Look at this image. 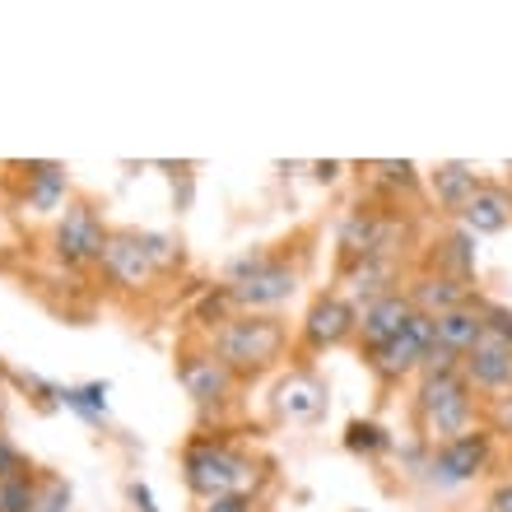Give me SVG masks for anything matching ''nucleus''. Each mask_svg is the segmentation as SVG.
I'll use <instances>...</instances> for the list:
<instances>
[{
    "instance_id": "obj_32",
    "label": "nucleus",
    "mask_w": 512,
    "mask_h": 512,
    "mask_svg": "<svg viewBox=\"0 0 512 512\" xmlns=\"http://www.w3.org/2000/svg\"><path fill=\"white\" fill-rule=\"evenodd\" d=\"M131 499L140 503V512H159V508H154V499H149V489H145V485H135V489H131Z\"/></svg>"
},
{
    "instance_id": "obj_20",
    "label": "nucleus",
    "mask_w": 512,
    "mask_h": 512,
    "mask_svg": "<svg viewBox=\"0 0 512 512\" xmlns=\"http://www.w3.org/2000/svg\"><path fill=\"white\" fill-rule=\"evenodd\" d=\"M350 284H354V294H359V298L378 303V298L396 294V289H391V284H396V261H387V256H368V261H354Z\"/></svg>"
},
{
    "instance_id": "obj_5",
    "label": "nucleus",
    "mask_w": 512,
    "mask_h": 512,
    "mask_svg": "<svg viewBox=\"0 0 512 512\" xmlns=\"http://www.w3.org/2000/svg\"><path fill=\"white\" fill-rule=\"evenodd\" d=\"M108 238L112 233L98 224L94 205H70L66 219H61V229H56V252L66 256L70 266H84V261H103L108 252Z\"/></svg>"
},
{
    "instance_id": "obj_14",
    "label": "nucleus",
    "mask_w": 512,
    "mask_h": 512,
    "mask_svg": "<svg viewBox=\"0 0 512 512\" xmlns=\"http://www.w3.org/2000/svg\"><path fill=\"white\" fill-rule=\"evenodd\" d=\"M457 215H461V224H466V233H503L512 219V196H508V187L480 182V191L461 205Z\"/></svg>"
},
{
    "instance_id": "obj_30",
    "label": "nucleus",
    "mask_w": 512,
    "mask_h": 512,
    "mask_svg": "<svg viewBox=\"0 0 512 512\" xmlns=\"http://www.w3.org/2000/svg\"><path fill=\"white\" fill-rule=\"evenodd\" d=\"M205 512H252V499L247 494H224V499H210Z\"/></svg>"
},
{
    "instance_id": "obj_31",
    "label": "nucleus",
    "mask_w": 512,
    "mask_h": 512,
    "mask_svg": "<svg viewBox=\"0 0 512 512\" xmlns=\"http://www.w3.org/2000/svg\"><path fill=\"white\" fill-rule=\"evenodd\" d=\"M489 512H512V485H499L489 494Z\"/></svg>"
},
{
    "instance_id": "obj_8",
    "label": "nucleus",
    "mask_w": 512,
    "mask_h": 512,
    "mask_svg": "<svg viewBox=\"0 0 512 512\" xmlns=\"http://www.w3.org/2000/svg\"><path fill=\"white\" fill-rule=\"evenodd\" d=\"M359 326V312L336 294H322L303 317V336H308L312 350H331L340 340H350V331Z\"/></svg>"
},
{
    "instance_id": "obj_28",
    "label": "nucleus",
    "mask_w": 512,
    "mask_h": 512,
    "mask_svg": "<svg viewBox=\"0 0 512 512\" xmlns=\"http://www.w3.org/2000/svg\"><path fill=\"white\" fill-rule=\"evenodd\" d=\"M66 508H70V489L61 485V480H52V485H47V494L38 499V512H66Z\"/></svg>"
},
{
    "instance_id": "obj_26",
    "label": "nucleus",
    "mask_w": 512,
    "mask_h": 512,
    "mask_svg": "<svg viewBox=\"0 0 512 512\" xmlns=\"http://www.w3.org/2000/svg\"><path fill=\"white\" fill-rule=\"evenodd\" d=\"M489 429H494V433H512V391L489 401Z\"/></svg>"
},
{
    "instance_id": "obj_22",
    "label": "nucleus",
    "mask_w": 512,
    "mask_h": 512,
    "mask_svg": "<svg viewBox=\"0 0 512 512\" xmlns=\"http://www.w3.org/2000/svg\"><path fill=\"white\" fill-rule=\"evenodd\" d=\"M345 447H350V452H382V447H387V433H382L378 424L354 419L350 429H345Z\"/></svg>"
},
{
    "instance_id": "obj_6",
    "label": "nucleus",
    "mask_w": 512,
    "mask_h": 512,
    "mask_svg": "<svg viewBox=\"0 0 512 512\" xmlns=\"http://www.w3.org/2000/svg\"><path fill=\"white\" fill-rule=\"evenodd\" d=\"M461 378L471 382V387H480V391H499V396H508L512 391V345L499 340L485 326V340L461 359Z\"/></svg>"
},
{
    "instance_id": "obj_29",
    "label": "nucleus",
    "mask_w": 512,
    "mask_h": 512,
    "mask_svg": "<svg viewBox=\"0 0 512 512\" xmlns=\"http://www.w3.org/2000/svg\"><path fill=\"white\" fill-rule=\"evenodd\" d=\"M140 243H145V252H149V261H154V266H168V261H173V243H168V238H159V233H140Z\"/></svg>"
},
{
    "instance_id": "obj_15",
    "label": "nucleus",
    "mask_w": 512,
    "mask_h": 512,
    "mask_svg": "<svg viewBox=\"0 0 512 512\" xmlns=\"http://www.w3.org/2000/svg\"><path fill=\"white\" fill-rule=\"evenodd\" d=\"M433 331H438V345H447L452 354H466L485 340V312H480V303H471V308H457V312H443V317H433Z\"/></svg>"
},
{
    "instance_id": "obj_18",
    "label": "nucleus",
    "mask_w": 512,
    "mask_h": 512,
    "mask_svg": "<svg viewBox=\"0 0 512 512\" xmlns=\"http://www.w3.org/2000/svg\"><path fill=\"white\" fill-rule=\"evenodd\" d=\"M433 191H438V201H443L447 210H461V205L480 191V177H475L471 163H438V168H433Z\"/></svg>"
},
{
    "instance_id": "obj_10",
    "label": "nucleus",
    "mask_w": 512,
    "mask_h": 512,
    "mask_svg": "<svg viewBox=\"0 0 512 512\" xmlns=\"http://www.w3.org/2000/svg\"><path fill=\"white\" fill-rule=\"evenodd\" d=\"M489 461V433L471 429L452 438V443H438V457H433V471L443 475L447 485H461V480H475V475L485 471Z\"/></svg>"
},
{
    "instance_id": "obj_7",
    "label": "nucleus",
    "mask_w": 512,
    "mask_h": 512,
    "mask_svg": "<svg viewBox=\"0 0 512 512\" xmlns=\"http://www.w3.org/2000/svg\"><path fill=\"white\" fill-rule=\"evenodd\" d=\"M298 289V275H294V266H284V261H275L270 256L261 270H252L247 280H238V284H229V294H233V303L238 308H247V312H256V308H275V303H284V298Z\"/></svg>"
},
{
    "instance_id": "obj_13",
    "label": "nucleus",
    "mask_w": 512,
    "mask_h": 512,
    "mask_svg": "<svg viewBox=\"0 0 512 512\" xmlns=\"http://www.w3.org/2000/svg\"><path fill=\"white\" fill-rule=\"evenodd\" d=\"M103 270H108L117 284H126V289H140V284L154 275V261H149L140 233H112L108 252H103Z\"/></svg>"
},
{
    "instance_id": "obj_1",
    "label": "nucleus",
    "mask_w": 512,
    "mask_h": 512,
    "mask_svg": "<svg viewBox=\"0 0 512 512\" xmlns=\"http://www.w3.org/2000/svg\"><path fill=\"white\" fill-rule=\"evenodd\" d=\"M284 340H289V331H284L280 317H266V312H238V317H229V326H219L215 331V354L229 368L252 373V368H266V364L280 359Z\"/></svg>"
},
{
    "instance_id": "obj_3",
    "label": "nucleus",
    "mask_w": 512,
    "mask_h": 512,
    "mask_svg": "<svg viewBox=\"0 0 512 512\" xmlns=\"http://www.w3.org/2000/svg\"><path fill=\"white\" fill-rule=\"evenodd\" d=\"M182 471H187V489L191 494H201L205 503L210 499H224V494H247V466L233 447L215 443V438H201V443H191L182 452Z\"/></svg>"
},
{
    "instance_id": "obj_24",
    "label": "nucleus",
    "mask_w": 512,
    "mask_h": 512,
    "mask_svg": "<svg viewBox=\"0 0 512 512\" xmlns=\"http://www.w3.org/2000/svg\"><path fill=\"white\" fill-rule=\"evenodd\" d=\"M373 173H382L387 182H396V187H415V163H391V159H378L373 163Z\"/></svg>"
},
{
    "instance_id": "obj_11",
    "label": "nucleus",
    "mask_w": 512,
    "mask_h": 512,
    "mask_svg": "<svg viewBox=\"0 0 512 512\" xmlns=\"http://www.w3.org/2000/svg\"><path fill=\"white\" fill-rule=\"evenodd\" d=\"M405 298H410V308L424 312V317H443V312L471 308V284L457 280V275H447V270H438V275H419V280L405 289Z\"/></svg>"
},
{
    "instance_id": "obj_19",
    "label": "nucleus",
    "mask_w": 512,
    "mask_h": 512,
    "mask_svg": "<svg viewBox=\"0 0 512 512\" xmlns=\"http://www.w3.org/2000/svg\"><path fill=\"white\" fill-rule=\"evenodd\" d=\"M61 196H66V168L61 163H33L28 168V205L38 215H52Z\"/></svg>"
},
{
    "instance_id": "obj_2",
    "label": "nucleus",
    "mask_w": 512,
    "mask_h": 512,
    "mask_svg": "<svg viewBox=\"0 0 512 512\" xmlns=\"http://www.w3.org/2000/svg\"><path fill=\"white\" fill-rule=\"evenodd\" d=\"M415 410H419V424L433 433V438H461L471 433V419H475V396H471V382L461 373H429L419 382V396H415Z\"/></svg>"
},
{
    "instance_id": "obj_23",
    "label": "nucleus",
    "mask_w": 512,
    "mask_h": 512,
    "mask_svg": "<svg viewBox=\"0 0 512 512\" xmlns=\"http://www.w3.org/2000/svg\"><path fill=\"white\" fill-rule=\"evenodd\" d=\"M108 387H84V391H61V401L75 405V410H84V415H103L108 410Z\"/></svg>"
},
{
    "instance_id": "obj_25",
    "label": "nucleus",
    "mask_w": 512,
    "mask_h": 512,
    "mask_svg": "<svg viewBox=\"0 0 512 512\" xmlns=\"http://www.w3.org/2000/svg\"><path fill=\"white\" fill-rule=\"evenodd\" d=\"M480 312H485V326H489V331L512 345V312L508 308H494V303H480Z\"/></svg>"
},
{
    "instance_id": "obj_17",
    "label": "nucleus",
    "mask_w": 512,
    "mask_h": 512,
    "mask_svg": "<svg viewBox=\"0 0 512 512\" xmlns=\"http://www.w3.org/2000/svg\"><path fill=\"white\" fill-rule=\"evenodd\" d=\"M378 233H382V215H373V210H350L345 215V224H340V247H345V256L350 261H368V256L378 252Z\"/></svg>"
},
{
    "instance_id": "obj_16",
    "label": "nucleus",
    "mask_w": 512,
    "mask_h": 512,
    "mask_svg": "<svg viewBox=\"0 0 512 512\" xmlns=\"http://www.w3.org/2000/svg\"><path fill=\"white\" fill-rule=\"evenodd\" d=\"M275 405H280L284 419H317L326 410V391L317 378L308 373H294V378H284L280 391H275Z\"/></svg>"
},
{
    "instance_id": "obj_33",
    "label": "nucleus",
    "mask_w": 512,
    "mask_h": 512,
    "mask_svg": "<svg viewBox=\"0 0 512 512\" xmlns=\"http://www.w3.org/2000/svg\"><path fill=\"white\" fill-rule=\"evenodd\" d=\"M336 173H340V163H317V177H326V182H331Z\"/></svg>"
},
{
    "instance_id": "obj_21",
    "label": "nucleus",
    "mask_w": 512,
    "mask_h": 512,
    "mask_svg": "<svg viewBox=\"0 0 512 512\" xmlns=\"http://www.w3.org/2000/svg\"><path fill=\"white\" fill-rule=\"evenodd\" d=\"M0 512H38L33 475H19V480H5V485H0Z\"/></svg>"
},
{
    "instance_id": "obj_9",
    "label": "nucleus",
    "mask_w": 512,
    "mask_h": 512,
    "mask_svg": "<svg viewBox=\"0 0 512 512\" xmlns=\"http://www.w3.org/2000/svg\"><path fill=\"white\" fill-rule=\"evenodd\" d=\"M177 378H182V387H187L191 401L219 405L224 396H229V387H233V368L224 364L215 350H205V354H187L182 368H177Z\"/></svg>"
},
{
    "instance_id": "obj_27",
    "label": "nucleus",
    "mask_w": 512,
    "mask_h": 512,
    "mask_svg": "<svg viewBox=\"0 0 512 512\" xmlns=\"http://www.w3.org/2000/svg\"><path fill=\"white\" fill-rule=\"evenodd\" d=\"M19 475H28L24 457H19V452H14V447L0 438V485H5V480H19Z\"/></svg>"
},
{
    "instance_id": "obj_4",
    "label": "nucleus",
    "mask_w": 512,
    "mask_h": 512,
    "mask_svg": "<svg viewBox=\"0 0 512 512\" xmlns=\"http://www.w3.org/2000/svg\"><path fill=\"white\" fill-rule=\"evenodd\" d=\"M433 340H438V331H433V317L415 312L401 336L387 340V345H378V350H368V364H373V373H378V378L396 382V378H405L410 368L424 364V354H429Z\"/></svg>"
},
{
    "instance_id": "obj_12",
    "label": "nucleus",
    "mask_w": 512,
    "mask_h": 512,
    "mask_svg": "<svg viewBox=\"0 0 512 512\" xmlns=\"http://www.w3.org/2000/svg\"><path fill=\"white\" fill-rule=\"evenodd\" d=\"M415 308L405 294H387L378 303H364V317H359V336H364V350H378L387 340H396L410 326Z\"/></svg>"
}]
</instances>
